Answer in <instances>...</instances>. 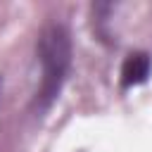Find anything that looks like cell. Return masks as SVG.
<instances>
[{
    "instance_id": "6da1fadb",
    "label": "cell",
    "mask_w": 152,
    "mask_h": 152,
    "mask_svg": "<svg viewBox=\"0 0 152 152\" xmlns=\"http://www.w3.org/2000/svg\"><path fill=\"white\" fill-rule=\"evenodd\" d=\"M38 62L43 69L40 88L36 95V107L43 112L48 109L55 97L59 95L69 69H71V33L62 21H50L43 26L38 43H36Z\"/></svg>"
},
{
    "instance_id": "7a4b0ae2",
    "label": "cell",
    "mask_w": 152,
    "mask_h": 152,
    "mask_svg": "<svg viewBox=\"0 0 152 152\" xmlns=\"http://www.w3.org/2000/svg\"><path fill=\"white\" fill-rule=\"evenodd\" d=\"M150 71H152V57L147 52H131L121 64V86L124 88L140 86L147 81Z\"/></svg>"
}]
</instances>
